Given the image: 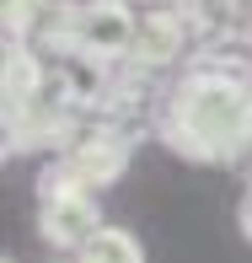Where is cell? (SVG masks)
<instances>
[{
	"instance_id": "8fae6325",
	"label": "cell",
	"mask_w": 252,
	"mask_h": 263,
	"mask_svg": "<svg viewBox=\"0 0 252 263\" xmlns=\"http://www.w3.org/2000/svg\"><path fill=\"white\" fill-rule=\"evenodd\" d=\"M0 263H11V258H0Z\"/></svg>"
},
{
	"instance_id": "30bf717a",
	"label": "cell",
	"mask_w": 252,
	"mask_h": 263,
	"mask_svg": "<svg viewBox=\"0 0 252 263\" xmlns=\"http://www.w3.org/2000/svg\"><path fill=\"white\" fill-rule=\"evenodd\" d=\"M91 6H129V0H91Z\"/></svg>"
},
{
	"instance_id": "9c48e42d",
	"label": "cell",
	"mask_w": 252,
	"mask_h": 263,
	"mask_svg": "<svg viewBox=\"0 0 252 263\" xmlns=\"http://www.w3.org/2000/svg\"><path fill=\"white\" fill-rule=\"evenodd\" d=\"M236 220H242V236L252 242V188L242 194V210H236Z\"/></svg>"
},
{
	"instance_id": "6da1fadb",
	"label": "cell",
	"mask_w": 252,
	"mask_h": 263,
	"mask_svg": "<svg viewBox=\"0 0 252 263\" xmlns=\"http://www.w3.org/2000/svg\"><path fill=\"white\" fill-rule=\"evenodd\" d=\"M161 135L188 161H242L252 151V81L236 70H188L166 97Z\"/></svg>"
},
{
	"instance_id": "7a4b0ae2",
	"label": "cell",
	"mask_w": 252,
	"mask_h": 263,
	"mask_svg": "<svg viewBox=\"0 0 252 263\" xmlns=\"http://www.w3.org/2000/svg\"><path fill=\"white\" fill-rule=\"evenodd\" d=\"M129 151H134V140H129L124 129L97 124V129H81V135L59 151V161L70 166V177H75L86 194H97V188H107V183H118V177H124Z\"/></svg>"
},
{
	"instance_id": "ba28073f",
	"label": "cell",
	"mask_w": 252,
	"mask_h": 263,
	"mask_svg": "<svg viewBox=\"0 0 252 263\" xmlns=\"http://www.w3.org/2000/svg\"><path fill=\"white\" fill-rule=\"evenodd\" d=\"M54 16V0H6V43H27Z\"/></svg>"
},
{
	"instance_id": "8992f818",
	"label": "cell",
	"mask_w": 252,
	"mask_h": 263,
	"mask_svg": "<svg viewBox=\"0 0 252 263\" xmlns=\"http://www.w3.org/2000/svg\"><path fill=\"white\" fill-rule=\"evenodd\" d=\"M43 97V65L27 43H6V107Z\"/></svg>"
},
{
	"instance_id": "52a82bcc",
	"label": "cell",
	"mask_w": 252,
	"mask_h": 263,
	"mask_svg": "<svg viewBox=\"0 0 252 263\" xmlns=\"http://www.w3.org/2000/svg\"><path fill=\"white\" fill-rule=\"evenodd\" d=\"M75 263H145V247H140V236L124 231V226H102L75 253Z\"/></svg>"
},
{
	"instance_id": "277c9868",
	"label": "cell",
	"mask_w": 252,
	"mask_h": 263,
	"mask_svg": "<svg viewBox=\"0 0 252 263\" xmlns=\"http://www.w3.org/2000/svg\"><path fill=\"white\" fill-rule=\"evenodd\" d=\"M97 231H102L97 194H70V199H49V204H38V236L54 247V253H81Z\"/></svg>"
},
{
	"instance_id": "3957f363",
	"label": "cell",
	"mask_w": 252,
	"mask_h": 263,
	"mask_svg": "<svg viewBox=\"0 0 252 263\" xmlns=\"http://www.w3.org/2000/svg\"><path fill=\"white\" fill-rule=\"evenodd\" d=\"M75 118H70L65 97H32V102H16L6 107V151H38V145H59L65 151L75 140Z\"/></svg>"
},
{
	"instance_id": "5b68a950",
	"label": "cell",
	"mask_w": 252,
	"mask_h": 263,
	"mask_svg": "<svg viewBox=\"0 0 252 263\" xmlns=\"http://www.w3.org/2000/svg\"><path fill=\"white\" fill-rule=\"evenodd\" d=\"M188 49V27L177 11H140L134 16V49H129V65L140 70H166L172 59H183Z\"/></svg>"
}]
</instances>
